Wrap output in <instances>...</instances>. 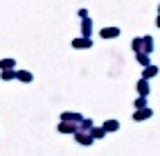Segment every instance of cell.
Returning a JSON list of instances; mask_svg holds the SVG:
<instances>
[{
  "label": "cell",
  "mask_w": 160,
  "mask_h": 156,
  "mask_svg": "<svg viewBox=\"0 0 160 156\" xmlns=\"http://www.w3.org/2000/svg\"><path fill=\"white\" fill-rule=\"evenodd\" d=\"M117 29H104V36H115Z\"/></svg>",
  "instance_id": "6da1fadb"
}]
</instances>
